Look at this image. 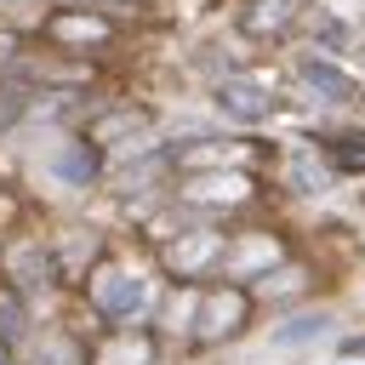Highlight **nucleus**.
Instances as JSON below:
<instances>
[{"mask_svg": "<svg viewBox=\"0 0 365 365\" xmlns=\"http://www.w3.org/2000/svg\"><path fill=\"white\" fill-rule=\"evenodd\" d=\"M131 34L137 29H125L120 17H108V11H97V6H51L46 17H40V29H34V40L40 46H51V51H63V57H74V63H114L125 46H131Z\"/></svg>", "mask_w": 365, "mask_h": 365, "instance_id": "1", "label": "nucleus"}, {"mask_svg": "<svg viewBox=\"0 0 365 365\" xmlns=\"http://www.w3.org/2000/svg\"><path fill=\"white\" fill-rule=\"evenodd\" d=\"M302 11H308V0H245L240 6V29L251 40H285Z\"/></svg>", "mask_w": 365, "mask_h": 365, "instance_id": "2", "label": "nucleus"}, {"mask_svg": "<svg viewBox=\"0 0 365 365\" xmlns=\"http://www.w3.org/2000/svg\"><path fill=\"white\" fill-rule=\"evenodd\" d=\"M211 302H217V308H211V314H217V319H211V331H205V336H222V331H234V325H240V319H234V314H245V308H251V302H245V297H240V291H217V297H211Z\"/></svg>", "mask_w": 365, "mask_h": 365, "instance_id": "3", "label": "nucleus"}, {"mask_svg": "<svg viewBox=\"0 0 365 365\" xmlns=\"http://www.w3.org/2000/svg\"><path fill=\"white\" fill-rule=\"evenodd\" d=\"M6 354H11V342H6V336H0V365H6Z\"/></svg>", "mask_w": 365, "mask_h": 365, "instance_id": "4", "label": "nucleus"}]
</instances>
